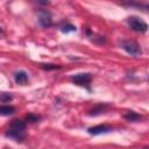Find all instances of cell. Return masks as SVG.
Here are the masks:
<instances>
[{"label":"cell","instance_id":"obj_1","mask_svg":"<svg viewBox=\"0 0 149 149\" xmlns=\"http://www.w3.org/2000/svg\"><path fill=\"white\" fill-rule=\"evenodd\" d=\"M127 23L130 27V29L136 31V33H146L148 30V24L143 20H141L140 17L129 16L127 19Z\"/></svg>","mask_w":149,"mask_h":149},{"label":"cell","instance_id":"obj_2","mask_svg":"<svg viewBox=\"0 0 149 149\" xmlns=\"http://www.w3.org/2000/svg\"><path fill=\"white\" fill-rule=\"evenodd\" d=\"M121 47H122V49H123L127 54H129V55H132V56H140V55L142 54L141 47L139 45L137 42H135V41H133V40L122 41V42H121Z\"/></svg>","mask_w":149,"mask_h":149},{"label":"cell","instance_id":"obj_3","mask_svg":"<svg viewBox=\"0 0 149 149\" xmlns=\"http://www.w3.org/2000/svg\"><path fill=\"white\" fill-rule=\"evenodd\" d=\"M71 80H72L74 84L79 85V86H86V85H88V84L91 83V80H92V73H90V72L77 73V74H74V76L71 77Z\"/></svg>","mask_w":149,"mask_h":149},{"label":"cell","instance_id":"obj_4","mask_svg":"<svg viewBox=\"0 0 149 149\" xmlns=\"http://www.w3.org/2000/svg\"><path fill=\"white\" fill-rule=\"evenodd\" d=\"M5 135L16 142H22L26 139V130L24 129H15V128L9 127Z\"/></svg>","mask_w":149,"mask_h":149},{"label":"cell","instance_id":"obj_5","mask_svg":"<svg viewBox=\"0 0 149 149\" xmlns=\"http://www.w3.org/2000/svg\"><path fill=\"white\" fill-rule=\"evenodd\" d=\"M38 23L43 27V28H49L52 24V20H51V14L45 10V9H41L38 12Z\"/></svg>","mask_w":149,"mask_h":149},{"label":"cell","instance_id":"obj_6","mask_svg":"<svg viewBox=\"0 0 149 149\" xmlns=\"http://www.w3.org/2000/svg\"><path fill=\"white\" fill-rule=\"evenodd\" d=\"M112 130L111 126L107 125H98L94 127H90L87 129V133L91 135H100V134H105V133H109Z\"/></svg>","mask_w":149,"mask_h":149},{"label":"cell","instance_id":"obj_7","mask_svg":"<svg viewBox=\"0 0 149 149\" xmlns=\"http://www.w3.org/2000/svg\"><path fill=\"white\" fill-rule=\"evenodd\" d=\"M14 79H15V83L16 84H19V85H26L28 83V74L24 71H17L14 74Z\"/></svg>","mask_w":149,"mask_h":149},{"label":"cell","instance_id":"obj_8","mask_svg":"<svg viewBox=\"0 0 149 149\" xmlns=\"http://www.w3.org/2000/svg\"><path fill=\"white\" fill-rule=\"evenodd\" d=\"M123 118L127 121H129V122H137V121H141L142 120V115L139 114V113H136V112H133V111L127 112Z\"/></svg>","mask_w":149,"mask_h":149},{"label":"cell","instance_id":"obj_9","mask_svg":"<svg viewBox=\"0 0 149 149\" xmlns=\"http://www.w3.org/2000/svg\"><path fill=\"white\" fill-rule=\"evenodd\" d=\"M15 113V107L10 105H0V115L7 116Z\"/></svg>","mask_w":149,"mask_h":149},{"label":"cell","instance_id":"obj_10","mask_svg":"<svg viewBox=\"0 0 149 149\" xmlns=\"http://www.w3.org/2000/svg\"><path fill=\"white\" fill-rule=\"evenodd\" d=\"M108 107H109V106L106 105V104H100V105L95 106L92 111H90L88 115H94V116H95V115H98V114H101V113H104Z\"/></svg>","mask_w":149,"mask_h":149},{"label":"cell","instance_id":"obj_11","mask_svg":"<svg viewBox=\"0 0 149 149\" xmlns=\"http://www.w3.org/2000/svg\"><path fill=\"white\" fill-rule=\"evenodd\" d=\"M9 127H10V128H15V129H24V130H26L27 122L23 121V120H13Z\"/></svg>","mask_w":149,"mask_h":149},{"label":"cell","instance_id":"obj_12","mask_svg":"<svg viewBox=\"0 0 149 149\" xmlns=\"http://www.w3.org/2000/svg\"><path fill=\"white\" fill-rule=\"evenodd\" d=\"M76 30H77V28L73 24H71V23H65V24L61 26V31L62 33H65V34L72 33V31H76Z\"/></svg>","mask_w":149,"mask_h":149},{"label":"cell","instance_id":"obj_13","mask_svg":"<svg viewBox=\"0 0 149 149\" xmlns=\"http://www.w3.org/2000/svg\"><path fill=\"white\" fill-rule=\"evenodd\" d=\"M26 120H27L28 122H31V123H34V122H37V121L40 120V115H37V114H34V113H29V114H27V116H26Z\"/></svg>","mask_w":149,"mask_h":149},{"label":"cell","instance_id":"obj_14","mask_svg":"<svg viewBox=\"0 0 149 149\" xmlns=\"http://www.w3.org/2000/svg\"><path fill=\"white\" fill-rule=\"evenodd\" d=\"M41 68L47 70V71H50V70H57V69H61V65H57V64H41Z\"/></svg>","mask_w":149,"mask_h":149},{"label":"cell","instance_id":"obj_15","mask_svg":"<svg viewBox=\"0 0 149 149\" xmlns=\"http://www.w3.org/2000/svg\"><path fill=\"white\" fill-rule=\"evenodd\" d=\"M12 99H13V95L9 94V93H7V92H2V93L0 94V100H1L2 102H9Z\"/></svg>","mask_w":149,"mask_h":149},{"label":"cell","instance_id":"obj_16","mask_svg":"<svg viewBox=\"0 0 149 149\" xmlns=\"http://www.w3.org/2000/svg\"><path fill=\"white\" fill-rule=\"evenodd\" d=\"M37 2H38L40 5H49V3H50L49 1H37Z\"/></svg>","mask_w":149,"mask_h":149},{"label":"cell","instance_id":"obj_17","mask_svg":"<svg viewBox=\"0 0 149 149\" xmlns=\"http://www.w3.org/2000/svg\"><path fill=\"white\" fill-rule=\"evenodd\" d=\"M0 33H1V28H0Z\"/></svg>","mask_w":149,"mask_h":149},{"label":"cell","instance_id":"obj_18","mask_svg":"<svg viewBox=\"0 0 149 149\" xmlns=\"http://www.w3.org/2000/svg\"><path fill=\"white\" fill-rule=\"evenodd\" d=\"M143 149H148V148H143Z\"/></svg>","mask_w":149,"mask_h":149}]
</instances>
